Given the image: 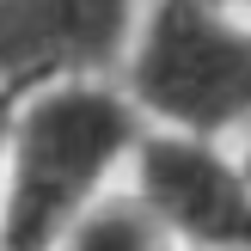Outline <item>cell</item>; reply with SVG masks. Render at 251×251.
Wrapping results in <instances>:
<instances>
[{
	"instance_id": "cell-9",
	"label": "cell",
	"mask_w": 251,
	"mask_h": 251,
	"mask_svg": "<svg viewBox=\"0 0 251 251\" xmlns=\"http://www.w3.org/2000/svg\"><path fill=\"white\" fill-rule=\"evenodd\" d=\"M215 6H227V0H215Z\"/></svg>"
},
{
	"instance_id": "cell-6",
	"label": "cell",
	"mask_w": 251,
	"mask_h": 251,
	"mask_svg": "<svg viewBox=\"0 0 251 251\" xmlns=\"http://www.w3.org/2000/svg\"><path fill=\"white\" fill-rule=\"evenodd\" d=\"M31 92V86H12L0 80V172H6V135H12V110H19V98Z\"/></svg>"
},
{
	"instance_id": "cell-1",
	"label": "cell",
	"mask_w": 251,
	"mask_h": 251,
	"mask_svg": "<svg viewBox=\"0 0 251 251\" xmlns=\"http://www.w3.org/2000/svg\"><path fill=\"white\" fill-rule=\"evenodd\" d=\"M147 123L117 80H43L19 98L0 172V251H55V239L117 190Z\"/></svg>"
},
{
	"instance_id": "cell-5",
	"label": "cell",
	"mask_w": 251,
	"mask_h": 251,
	"mask_svg": "<svg viewBox=\"0 0 251 251\" xmlns=\"http://www.w3.org/2000/svg\"><path fill=\"white\" fill-rule=\"evenodd\" d=\"M55 251H178V245H172L166 227L141 208V196H135L129 184H117V190H104L55 239Z\"/></svg>"
},
{
	"instance_id": "cell-3",
	"label": "cell",
	"mask_w": 251,
	"mask_h": 251,
	"mask_svg": "<svg viewBox=\"0 0 251 251\" xmlns=\"http://www.w3.org/2000/svg\"><path fill=\"white\" fill-rule=\"evenodd\" d=\"M123 184L178 251H251V178L227 141L141 129Z\"/></svg>"
},
{
	"instance_id": "cell-7",
	"label": "cell",
	"mask_w": 251,
	"mask_h": 251,
	"mask_svg": "<svg viewBox=\"0 0 251 251\" xmlns=\"http://www.w3.org/2000/svg\"><path fill=\"white\" fill-rule=\"evenodd\" d=\"M233 153H239V166H245V178H251V135H245L239 147H233Z\"/></svg>"
},
{
	"instance_id": "cell-4",
	"label": "cell",
	"mask_w": 251,
	"mask_h": 251,
	"mask_svg": "<svg viewBox=\"0 0 251 251\" xmlns=\"http://www.w3.org/2000/svg\"><path fill=\"white\" fill-rule=\"evenodd\" d=\"M141 0H0V80H110Z\"/></svg>"
},
{
	"instance_id": "cell-8",
	"label": "cell",
	"mask_w": 251,
	"mask_h": 251,
	"mask_svg": "<svg viewBox=\"0 0 251 251\" xmlns=\"http://www.w3.org/2000/svg\"><path fill=\"white\" fill-rule=\"evenodd\" d=\"M227 6H233V12H245V19H251V0H227Z\"/></svg>"
},
{
	"instance_id": "cell-2",
	"label": "cell",
	"mask_w": 251,
	"mask_h": 251,
	"mask_svg": "<svg viewBox=\"0 0 251 251\" xmlns=\"http://www.w3.org/2000/svg\"><path fill=\"white\" fill-rule=\"evenodd\" d=\"M110 80L147 129L227 141L251 123V19L215 0H153Z\"/></svg>"
}]
</instances>
